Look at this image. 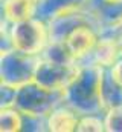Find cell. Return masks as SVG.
<instances>
[{
    "label": "cell",
    "instance_id": "cell-10",
    "mask_svg": "<svg viewBox=\"0 0 122 132\" xmlns=\"http://www.w3.org/2000/svg\"><path fill=\"white\" fill-rule=\"evenodd\" d=\"M102 104H104V111H107L110 108L122 106V85L116 81V78L111 75L108 68H105V71H104Z\"/></svg>",
    "mask_w": 122,
    "mask_h": 132
},
{
    "label": "cell",
    "instance_id": "cell-4",
    "mask_svg": "<svg viewBox=\"0 0 122 132\" xmlns=\"http://www.w3.org/2000/svg\"><path fill=\"white\" fill-rule=\"evenodd\" d=\"M9 42L14 49L29 55H40L50 42L49 26L38 17L12 23L9 29Z\"/></svg>",
    "mask_w": 122,
    "mask_h": 132
},
{
    "label": "cell",
    "instance_id": "cell-8",
    "mask_svg": "<svg viewBox=\"0 0 122 132\" xmlns=\"http://www.w3.org/2000/svg\"><path fill=\"white\" fill-rule=\"evenodd\" d=\"M78 120L79 114L75 109L69 104H60L46 117V126L54 132H70L76 131Z\"/></svg>",
    "mask_w": 122,
    "mask_h": 132
},
{
    "label": "cell",
    "instance_id": "cell-3",
    "mask_svg": "<svg viewBox=\"0 0 122 132\" xmlns=\"http://www.w3.org/2000/svg\"><path fill=\"white\" fill-rule=\"evenodd\" d=\"M38 63L40 59L37 55L25 54L18 49H14L12 46L5 49L2 48V59H0L2 85L18 89L34 81Z\"/></svg>",
    "mask_w": 122,
    "mask_h": 132
},
{
    "label": "cell",
    "instance_id": "cell-5",
    "mask_svg": "<svg viewBox=\"0 0 122 132\" xmlns=\"http://www.w3.org/2000/svg\"><path fill=\"white\" fill-rule=\"evenodd\" d=\"M81 63H64L40 57L34 81L50 91H66L76 78Z\"/></svg>",
    "mask_w": 122,
    "mask_h": 132
},
{
    "label": "cell",
    "instance_id": "cell-9",
    "mask_svg": "<svg viewBox=\"0 0 122 132\" xmlns=\"http://www.w3.org/2000/svg\"><path fill=\"white\" fill-rule=\"evenodd\" d=\"M37 2L38 0H3L2 5L3 19L12 25L35 17Z\"/></svg>",
    "mask_w": 122,
    "mask_h": 132
},
{
    "label": "cell",
    "instance_id": "cell-1",
    "mask_svg": "<svg viewBox=\"0 0 122 132\" xmlns=\"http://www.w3.org/2000/svg\"><path fill=\"white\" fill-rule=\"evenodd\" d=\"M105 68L95 63H81L76 78L66 89V104L79 115L99 114L102 104V80Z\"/></svg>",
    "mask_w": 122,
    "mask_h": 132
},
{
    "label": "cell",
    "instance_id": "cell-11",
    "mask_svg": "<svg viewBox=\"0 0 122 132\" xmlns=\"http://www.w3.org/2000/svg\"><path fill=\"white\" fill-rule=\"evenodd\" d=\"M23 114L15 106L2 108V117H0V131L2 132H15L23 129Z\"/></svg>",
    "mask_w": 122,
    "mask_h": 132
},
{
    "label": "cell",
    "instance_id": "cell-2",
    "mask_svg": "<svg viewBox=\"0 0 122 132\" xmlns=\"http://www.w3.org/2000/svg\"><path fill=\"white\" fill-rule=\"evenodd\" d=\"M66 91H50L35 81L17 89L14 106L28 118H46L57 106L66 101Z\"/></svg>",
    "mask_w": 122,
    "mask_h": 132
},
{
    "label": "cell",
    "instance_id": "cell-7",
    "mask_svg": "<svg viewBox=\"0 0 122 132\" xmlns=\"http://www.w3.org/2000/svg\"><path fill=\"white\" fill-rule=\"evenodd\" d=\"M87 0H38L35 17L44 20L46 23L54 17L86 8Z\"/></svg>",
    "mask_w": 122,
    "mask_h": 132
},
{
    "label": "cell",
    "instance_id": "cell-12",
    "mask_svg": "<svg viewBox=\"0 0 122 132\" xmlns=\"http://www.w3.org/2000/svg\"><path fill=\"white\" fill-rule=\"evenodd\" d=\"M78 132H89V131H105V121L98 115V114H90V115H81L76 125Z\"/></svg>",
    "mask_w": 122,
    "mask_h": 132
},
{
    "label": "cell",
    "instance_id": "cell-6",
    "mask_svg": "<svg viewBox=\"0 0 122 132\" xmlns=\"http://www.w3.org/2000/svg\"><path fill=\"white\" fill-rule=\"evenodd\" d=\"M86 8L104 31H115L122 26V0H87Z\"/></svg>",
    "mask_w": 122,
    "mask_h": 132
},
{
    "label": "cell",
    "instance_id": "cell-13",
    "mask_svg": "<svg viewBox=\"0 0 122 132\" xmlns=\"http://www.w3.org/2000/svg\"><path fill=\"white\" fill-rule=\"evenodd\" d=\"M104 121H105V131L122 132V106L107 109Z\"/></svg>",
    "mask_w": 122,
    "mask_h": 132
}]
</instances>
